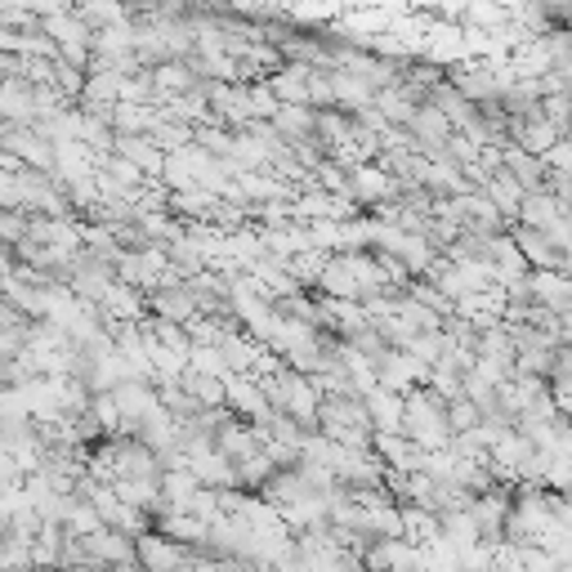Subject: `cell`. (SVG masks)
Returning a JSON list of instances; mask_svg holds the SVG:
<instances>
[{
    "instance_id": "7",
    "label": "cell",
    "mask_w": 572,
    "mask_h": 572,
    "mask_svg": "<svg viewBox=\"0 0 572 572\" xmlns=\"http://www.w3.org/2000/svg\"><path fill=\"white\" fill-rule=\"evenodd\" d=\"M559 215H568V201H559L554 193H527L523 206H519V219L514 224H527V228H550Z\"/></svg>"
},
{
    "instance_id": "8",
    "label": "cell",
    "mask_w": 572,
    "mask_h": 572,
    "mask_svg": "<svg viewBox=\"0 0 572 572\" xmlns=\"http://www.w3.org/2000/svg\"><path fill=\"white\" fill-rule=\"evenodd\" d=\"M77 14L99 32V28H117V23H130V10L121 0H77Z\"/></svg>"
},
{
    "instance_id": "9",
    "label": "cell",
    "mask_w": 572,
    "mask_h": 572,
    "mask_svg": "<svg viewBox=\"0 0 572 572\" xmlns=\"http://www.w3.org/2000/svg\"><path fill=\"white\" fill-rule=\"evenodd\" d=\"M447 416H452V430H456V438H461V434H474V430L483 425V407H479L474 398H465V394L447 403Z\"/></svg>"
},
{
    "instance_id": "6",
    "label": "cell",
    "mask_w": 572,
    "mask_h": 572,
    "mask_svg": "<svg viewBox=\"0 0 572 572\" xmlns=\"http://www.w3.org/2000/svg\"><path fill=\"white\" fill-rule=\"evenodd\" d=\"M505 170L523 184V193H545V175H550V170H545V161L532 157L527 148L510 144V148H505Z\"/></svg>"
},
{
    "instance_id": "5",
    "label": "cell",
    "mask_w": 572,
    "mask_h": 572,
    "mask_svg": "<svg viewBox=\"0 0 572 572\" xmlns=\"http://www.w3.org/2000/svg\"><path fill=\"white\" fill-rule=\"evenodd\" d=\"M0 117L14 126H37V86H28L23 77L6 81V90H0Z\"/></svg>"
},
{
    "instance_id": "10",
    "label": "cell",
    "mask_w": 572,
    "mask_h": 572,
    "mask_svg": "<svg viewBox=\"0 0 572 572\" xmlns=\"http://www.w3.org/2000/svg\"><path fill=\"white\" fill-rule=\"evenodd\" d=\"M541 117L568 135V126H572V95H568V90H559V95H545V99H541Z\"/></svg>"
},
{
    "instance_id": "2",
    "label": "cell",
    "mask_w": 572,
    "mask_h": 572,
    "mask_svg": "<svg viewBox=\"0 0 572 572\" xmlns=\"http://www.w3.org/2000/svg\"><path fill=\"white\" fill-rule=\"evenodd\" d=\"M510 237H514V246L523 250V259H527V268L532 273H563V264H568V255L550 241V233H541V228H527V224H510Z\"/></svg>"
},
{
    "instance_id": "4",
    "label": "cell",
    "mask_w": 572,
    "mask_h": 572,
    "mask_svg": "<svg viewBox=\"0 0 572 572\" xmlns=\"http://www.w3.org/2000/svg\"><path fill=\"white\" fill-rule=\"evenodd\" d=\"M117 152H121L126 161H135L148 179H161L166 157H170V152H161V144H157L152 135H117Z\"/></svg>"
},
{
    "instance_id": "3",
    "label": "cell",
    "mask_w": 572,
    "mask_h": 572,
    "mask_svg": "<svg viewBox=\"0 0 572 572\" xmlns=\"http://www.w3.org/2000/svg\"><path fill=\"white\" fill-rule=\"evenodd\" d=\"M367 412H372V425H376V434H403V416H407V394H398V389H385V385H376V389L367 394Z\"/></svg>"
},
{
    "instance_id": "1",
    "label": "cell",
    "mask_w": 572,
    "mask_h": 572,
    "mask_svg": "<svg viewBox=\"0 0 572 572\" xmlns=\"http://www.w3.org/2000/svg\"><path fill=\"white\" fill-rule=\"evenodd\" d=\"M403 434L425 447V452H443L456 443V430H452V416H447V398L434 394L430 385H416L407 389V416H403Z\"/></svg>"
}]
</instances>
